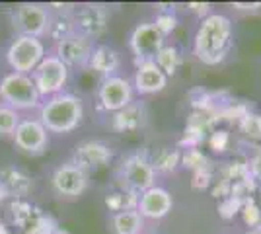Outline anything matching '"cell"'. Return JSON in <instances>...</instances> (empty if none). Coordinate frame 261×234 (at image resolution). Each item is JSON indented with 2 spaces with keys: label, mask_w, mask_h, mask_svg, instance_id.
<instances>
[{
  "label": "cell",
  "mask_w": 261,
  "mask_h": 234,
  "mask_svg": "<svg viewBox=\"0 0 261 234\" xmlns=\"http://www.w3.org/2000/svg\"><path fill=\"white\" fill-rule=\"evenodd\" d=\"M234 28L232 20L220 12H211L203 18L193 37V55L205 65H220L232 51Z\"/></svg>",
  "instance_id": "6da1fadb"
},
{
  "label": "cell",
  "mask_w": 261,
  "mask_h": 234,
  "mask_svg": "<svg viewBox=\"0 0 261 234\" xmlns=\"http://www.w3.org/2000/svg\"><path fill=\"white\" fill-rule=\"evenodd\" d=\"M84 119L82 98L70 92L57 94L39 106V121L49 133L66 135L72 133Z\"/></svg>",
  "instance_id": "7a4b0ae2"
},
{
  "label": "cell",
  "mask_w": 261,
  "mask_h": 234,
  "mask_svg": "<svg viewBox=\"0 0 261 234\" xmlns=\"http://www.w3.org/2000/svg\"><path fill=\"white\" fill-rule=\"evenodd\" d=\"M0 98L12 110H33L41 103V96L30 74L8 72L0 80Z\"/></svg>",
  "instance_id": "3957f363"
},
{
  "label": "cell",
  "mask_w": 261,
  "mask_h": 234,
  "mask_svg": "<svg viewBox=\"0 0 261 234\" xmlns=\"http://www.w3.org/2000/svg\"><path fill=\"white\" fill-rule=\"evenodd\" d=\"M70 76V68L57 55H45L39 67L32 72V80L41 98H53L63 94L66 82Z\"/></svg>",
  "instance_id": "277c9868"
},
{
  "label": "cell",
  "mask_w": 261,
  "mask_h": 234,
  "mask_svg": "<svg viewBox=\"0 0 261 234\" xmlns=\"http://www.w3.org/2000/svg\"><path fill=\"white\" fill-rule=\"evenodd\" d=\"M45 59V45L37 37L18 35L10 43L6 51V61L10 65L12 72L30 74L39 67V63Z\"/></svg>",
  "instance_id": "5b68a950"
},
{
  "label": "cell",
  "mask_w": 261,
  "mask_h": 234,
  "mask_svg": "<svg viewBox=\"0 0 261 234\" xmlns=\"http://www.w3.org/2000/svg\"><path fill=\"white\" fill-rule=\"evenodd\" d=\"M12 22L18 35H28V37H37L41 39L51 25V12L43 4H35V2H25L20 4L14 16Z\"/></svg>",
  "instance_id": "8992f818"
},
{
  "label": "cell",
  "mask_w": 261,
  "mask_h": 234,
  "mask_svg": "<svg viewBox=\"0 0 261 234\" xmlns=\"http://www.w3.org/2000/svg\"><path fill=\"white\" fill-rule=\"evenodd\" d=\"M166 45V37H164L154 22H142L139 25H135V30L130 32L129 37V47L135 55V63H150L156 61V57Z\"/></svg>",
  "instance_id": "52a82bcc"
},
{
  "label": "cell",
  "mask_w": 261,
  "mask_h": 234,
  "mask_svg": "<svg viewBox=\"0 0 261 234\" xmlns=\"http://www.w3.org/2000/svg\"><path fill=\"white\" fill-rule=\"evenodd\" d=\"M121 181L129 191L142 193L156 186V170L144 154H130L121 166Z\"/></svg>",
  "instance_id": "ba28073f"
},
{
  "label": "cell",
  "mask_w": 261,
  "mask_h": 234,
  "mask_svg": "<svg viewBox=\"0 0 261 234\" xmlns=\"http://www.w3.org/2000/svg\"><path fill=\"white\" fill-rule=\"evenodd\" d=\"M133 94H135L133 82L115 74L101 80L98 88V101L106 112L117 113L133 103Z\"/></svg>",
  "instance_id": "9c48e42d"
},
{
  "label": "cell",
  "mask_w": 261,
  "mask_h": 234,
  "mask_svg": "<svg viewBox=\"0 0 261 234\" xmlns=\"http://www.w3.org/2000/svg\"><path fill=\"white\" fill-rule=\"evenodd\" d=\"M72 20H74V32L86 35L88 39L94 41L108 32L109 12L101 4H84L74 12Z\"/></svg>",
  "instance_id": "30bf717a"
},
{
  "label": "cell",
  "mask_w": 261,
  "mask_h": 234,
  "mask_svg": "<svg viewBox=\"0 0 261 234\" xmlns=\"http://www.w3.org/2000/svg\"><path fill=\"white\" fill-rule=\"evenodd\" d=\"M92 51H94V41L88 39L86 35L78 34H70L68 37L57 41V51L55 55L59 57L66 67H86L90 63V57H92Z\"/></svg>",
  "instance_id": "8fae6325"
},
{
  "label": "cell",
  "mask_w": 261,
  "mask_h": 234,
  "mask_svg": "<svg viewBox=\"0 0 261 234\" xmlns=\"http://www.w3.org/2000/svg\"><path fill=\"white\" fill-rule=\"evenodd\" d=\"M53 190L63 197H78L88 188V174L72 162H66L63 166L55 168L51 176Z\"/></svg>",
  "instance_id": "7c38bea8"
},
{
  "label": "cell",
  "mask_w": 261,
  "mask_h": 234,
  "mask_svg": "<svg viewBox=\"0 0 261 234\" xmlns=\"http://www.w3.org/2000/svg\"><path fill=\"white\" fill-rule=\"evenodd\" d=\"M12 137L16 146L28 154H39L49 145V131L39 119H22Z\"/></svg>",
  "instance_id": "4fadbf2b"
},
{
  "label": "cell",
  "mask_w": 261,
  "mask_h": 234,
  "mask_svg": "<svg viewBox=\"0 0 261 234\" xmlns=\"http://www.w3.org/2000/svg\"><path fill=\"white\" fill-rule=\"evenodd\" d=\"M113 158V150L108 143L103 141H84L76 145L74 154H72V164L82 168L84 172L99 170V168L108 166Z\"/></svg>",
  "instance_id": "5bb4252c"
},
{
  "label": "cell",
  "mask_w": 261,
  "mask_h": 234,
  "mask_svg": "<svg viewBox=\"0 0 261 234\" xmlns=\"http://www.w3.org/2000/svg\"><path fill=\"white\" fill-rule=\"evenodd\" d=\"M172 207H174V199H172V193L166 188L154 186L150 190L139 193L137 211L142 219H150V221L164 219L168 213L172 211Z\"/></svg>",
  "instance_id": "9a60e30c"
},
{
  "label": "cell",
  "mask_w": 261,
  "mask_h": 234,
  "mask_svg": "<svg viewBox=\"0 0 261 234\" xmlns=\"http://www.w3.org/2000/svg\"><path fill=\"white\" fill-rule=\"evenodd\" d=\"M168 86V76L162 72V68L158 67L154 61L150 63H141L137 65L135 78H133V88L141 96H150L158 94Z\"/></svg>",
  "instance_id": "2e32d148"
},
{
  "label": "cell",
  "mask_w": 261,
  "mask_h": 234,
  "mask_svg": "<svg viewBox=\"0 0 261 234\" xmlns=\"http://www.w3.org/2000/svg\"><path fill=\"white\" fill-rule=\"evenodd\" d=\"M88 67L92 70H96L103 78L115 76L117 70L121 68V53L117 49H113L111 45H94V51H92Z\"/></svg>",
  "instance_id": "e0dca14e"
},
{
  "label": "cell",
  "mask_w": 261,
  "mask_h": 234,
  "mask_svg": "<svg viewBox=\"0 0 261 234\" xmlns=\"http://www.w3.org/2000/svg\"><path fill=\"white\" fill-rule=\"evenodd\" d=\"M144 121H146V110H144V106L133 101L125 110L115 113V117H113V129L123 131V133L125 131H135V129L142 127Z\"/></svg>",
  "instance_id": "ac0fdd59"
},
{
  "label": "cell",
  "mask_w": 261,
  "mask_h": 234,
  "mask_svg": "<svg viewBox=\"0 0 261 234\" xmlns=\"http://www.w3.org/2000/svg\"><path fill=\"white\" fill-rule=\"evenodd\" d=\"M0 184L4 186V190L8 195H18L22 197L32 190V179L25 176L22 170L18 168H4L0 170Z\"/></svg>",
  "instance_id": "d6986e66"
},
{
  "label": "cell",
  "mask_w": 261,
  "mask_h": 234,
  "mask_svg": "<svg viewBox=\"0 0 261 234\" xmlns=\"http://www.w3.org/2000/svg\"><path fill=\"white\" fill-rule=\"evenodd\" d=\"M111 226L115 234H142L144 219L139 211H121L111 217Z\"/></svg>",
  "instance_id": "ffe728a7"
},
{
  "label": "cell",
  "mask_w": 261,
  "mask_h": 234,
  "mask_svg": "<svg viewBox=\"0 0 261 234\" xmlns=\"http://www.w3.org/2000/svg\"><path fill=\"white\" fill-rule=\"evenodd\" d=\"M41 219L43 217L37 213V209L25 201H16L12 205V221L20 228H33Z\"/></svg>",
  "instance_id": "44dd1931"
},
{
  "label": "cell",
  "mask_w": 261,
  "mask_h": 234,
  "mask_svg": "<svg viewBox=\"0 0 261 234\" xmlns=\"http://www.w3.org/2000/svg\"><path fill=\"white\" fill-rule=\"evenodd\" d=\"M154 63L162 68V72L168 78L174 76L175 72H177V68H179V65H181V51L175 45H164Z\"/></svg>",
  "instance_id": "7402d4cb"
},
{
  "label": "cell",
  "mask_w": 261,
  "mask_h": 234,
  "mask_svg": "<svg viewBox=\"0 0 261 234\" xmlns=\"http://www.w3.org/2000/svg\"><path fill=\"white\" fill-rule=\"evenodd\" d=\"M137 203H139V193L129 190L123 191H113L106 197V205H108L109 211H135L137 209Z\"/></svg>",
  "instance_id": "603a6c76"
},
{
  "label": "cell",
  "mask_w": 261,
  "mask_h": 234,
  "mask_svg": "<svg viewBox=\"0 0 261 234\" xmlns=\"http://www.w3.org/2000/svg\"><path fill=\"white\" fill-rule=\"evenodd\" d=\"M150 162H152L156 174L158 172H164V174L174 172L175 168L181 164V150H177V148H162V150L156 152V156Z\"/></svg>",
  "instance_id": "cb8c5ba5"
},
{
  "label": "cell",
  "mask_w": 261,
  "mask_h": 234,
  "mask_svg": "<svg viewBox=\"0 0 261 234\" xmlns=\"http://www.w3.org/2000/svg\"><path fill=\"white\" fill-rule=\"evenodd\" d=\"M238 129H240V133L244 135L248 141L259 143L261 141V113L248 112L238 121Z\"/></svg>",
  "instance_id": "d4e9b609"
},
{
  "label": "cell",
  "mask_w": 261,
  "mask_h": 234,
  "mask_svg": "<svg viewBox=\"0 0 261 234\" xmlns=\"http://www.w3.org/2000/svg\"><path fill=\"white\" fill-rule=\"evenodd\" d=\"M47 34L53 37L55 41H61L68 37L70 34H74V20L72 16L68 14H59L57 18H51V25H49V32Z\"/></svg>",
  "instance_id": "484cf974"
},
{
  "label": "cell",
  "mask_w": 261,
  "mask_h": 234,
  "mask_svg": "<svg viewBox=\"0 0 261 234\" xmlns=\"http://www.w3.org/2000/svg\"><path fill=\"white\" fill-rule=\"evenodd\" d=\"M20 113L16 110H12L10 106L2 103L0 106V137H10L14 135L16 127L20 125Z\"/></svg>",
  "instance_id": "4316f807"
},
{
  "label": "cell",
  "mask_w": 261,
  "mask_h": 234,
  "mask_svg": "<svg viewBox=\"0 0 261 234\" xmlns=\"http://www.w3.org/2000/svg\"><path fill=\"white\" fill-rule=\"evenodd\" d=\"M181 166L189 168L193 172H199V170H205L208 166V158L199 148H187L181 152Z\"/></svg>",
  "instance_id": "83f0119b"
},
{
  "label": "cell",
  "mask_w": 261,
  "mask_h": 234,
  "mask_svg": "<svg viewBox=\"0 0 261 234\" xmlns=\"http://www.w3.org/2000/svg\"><path fill=\"white\" fill-rule=\"evenodd\" d=\"M240 215H242V221L248 226H251V228L261 226V207L253 201V197H250V199H246L242 203Z\"/></svg>",
  "instance_id": "f1b7e54d"
},
{
  "label": "cell",
  "mask_w": 261,
  "mask_h": 234,
  "mask_svg": "<svg viewBox=\"0 0 261 234\" xmlns=\"http://www.w3.org/2000/svg\"><path fill=\"white\" fill-rule=\"evenodd\" d=\"M154 25H156V30H158L164 37H168V35L177 28V16L174 14V10H162L156 16Z\"/></svg>",
  "instance_id": "f546056e"
},
{
  "label": "cell",
  "mask_w": 261,
  "mask_h": 234,
  "mask_svg": "<svg viewBox=\"0 0 261 234\" xmlns=\"http://www.w3.org/2000/svg\"><path fill=\"white\" fill-rule=\"evenodd\" d=\"M242 203H244V201H240V199H236V197L228 195V197H224V199L218 201L217 211H218V215H220L222 219H226V221H228V219H234V217L240 213V209H242Z\"/></svg>",
  "instance_id": "4dcf8cb0"
},
{
  "label": "cell",
  "mask_w": 261,
  "mask_h": 234,
  "mask_svg": "<svg viewBox=\"0 0 261 234\" xmlns=\"http://www.w3.org/2000/svg\"><path fill=\"white\" fill-rule=\"evenodd\" d=\"M230 145V133L224 129H215L213 133L208 135V146L215 152H224Z\"/></svg>",
  "instance_id": "1f68e13d"
},
{
  "label": "cell",
  "mask_w": 261,
  "mask_h": 234,
  "mask_svg": "<svg viewBox=\"0 0 261 234\" xmlns=\"http://www.w3.org/2000/svg\"><path fill=\"white\" fill-rule=\"evenodd\" d=\"M211 184H213V172H211V168H205V170L193 172V179H191L193 190L203 191V190H207Z\"/></svg>",
  "instance_id": "d6a6232c"
},
{
  "label": "cell",
  "mask_w": 261,
  "mask_h": 234,
  "mask_svg": "<svg viewBox=\"0 0 261 234\" xmlns=\"http://www.w3.org/2000/svg\"><path fill=\"white\" fill-rule=\"evenodd\" d=\"M248 168H250V176H251V178L261 184V148L250 158V162H248Z\"/></svg>",
  "instance_id": "836d02e7"
},
{
  "label": "cell",
  "mask_w": 261,
  "mask_h": 234,
  "mask_svg": "<svg viewBox=\"0 0 261 234\" xmlns=\"http://www.w3.org/2000/svg\"><path fill=\"white\" fill-rule=\"evenodd\" d=\"M230 190H232V184H230L228 179H218L217 184H215V188H213V197H217V199H224V197H228L230 195Z\"/></svg>",
  "instance_id": "e575fe53"
},
{
  "label": "cell",
  "mask_w": 261,
  "mask_h": 234,
  "mask_svg": "<svg viewBox=\"0 0 261 234\" xmlns=\"http://www.w3.org/2000/svg\"><path fill=\"white\" fill-rule=\"evenodd\" d=\"M187 8H189V12L197 14L201 20L207 18L208 14H211V4H208V2H189Z\"/></svg>",
  "instance_id": "d590c367"
},
{
  "label": "cell",
  "mask_w": 261,
  "mask_h": 234,
  "mask_svg": "<svg viewBox=\"0 0 261 234\" xmlns=\"http://www.w3.org/2000/svg\"><path fill=\"white\" fill-rule=\"evenodd\" d=\"M232 8L240 12H257L261 10V2H232Z\"/></svg>",
  "instance_id": "8d00e7d4"
},
{
  "label": "cell",
  "mask_w": 261,
  "mask_h": 234,
  "mask_svg": "<svg viewBox=\"0 0 261 234\" xmlns=\"http://www.w3.org/2000/svg\"><path fill=\"white\" fill-rule=\"evenodd\" d=\"M6 195H8V193H6V190H4V186H2V184H0V201L4 199V197H6Z\"/></svg>",
  "instance_id": "74e56055"
},
{
  "label": "cell",
  "mask_w": 261,
  "mask_h": 234,
  "mask_svg": "<svg viewBox=\"0 0 261 234\" xmlns=\"http://www.w3.org/2000/svg\"><path fill=\"white\" fill-rule=\"evenodd\" d=\"M246 234H261V226H257V228H250Z\"/></svg>",
  "instance_id": "f35d334b"
},
{
  "label": "cell",
  "mask_w": 261,
  "mask_h": 234,
  "mask_svg": "<svg viewBox=\"0 0 261 234\" xmlns=\"http://www.w3.org/2000/svg\"><path fill=\"white\" fill-rule=\"evenodd\" d=\"M0 234H8V232H6V226H4L2 223H0Z\"/></svg>",
  "instance_id": "ab89813d"
},
{
  "label": "cell",
  "mask_w": 261,
  "mask_h": 234,
  "mask_svg": "<svg viewBox=\"0 0 261 234\" xmlns=\"http://www.w3.org/2000/svg\"><path fill=\"white\" fill-rule=\"evenodd\" d=\"M257 191H259V197H261V186H259V188H257Z\"/></svg>",
  "instance_id": "60d3db41"
},
{
  "label": "cell",
  "mask_w": 261,
  "mask_h": 234,
  "mask_svg": "<svg viewBox=\"0 0 261 234\" xmlns=\"http://www.w3.org/2000/svg\"><path fill=\"white\" fill-rule=\"evenodd\" d=\"M142 234H158V232H142Z\"/></svg>",
  "instance_id": "b9f144b4"
}]
</instances>
